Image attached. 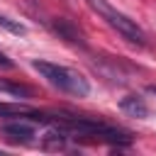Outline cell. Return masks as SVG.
Wrapping results in <instances>:
<instances>
[{"instance_id":"cell-2","label":"cell","mask_w":156,"mask_h":156,"mask_svg":"<svg viewBox=\"0 0 156 156\" xmlns=\"http://www.w3.org/2000/svg\"><path fill=\"white\" fill-rule=\"evenodd\" d=\"M85 2H88V7H90L93 12H98L122 39H127L129 44H136V46H144V44H146V37H144L141 27H139L134 20H129L124 12L115 10L107 0H85Z\"/></svg>"},{"instance_id":"cell-11","label":"cell","mask_w":156,"mask_h":156,"mask_svg":"<svg viewBox=\"0 0 156 156\" xmlns=\"http://www.w3.org/2000/svg\"><path fill=\"white\" fill-rule=\"evenodd\" d=\"M12 66H15V63H12L7 56H2V54H0V68H12Z\"/></svg>"},{"instance_id":"cell-3","label":"cell","mask_w":156,"mask_h":156,"mask_svg":"<svg viewBox=\"0 0 156 156\" xmlns=\"http://www.w3.org/2000/svg\"><path fill=\"white\" fill-rule=\"evenodd\" d=\"M61 127L71 129V132H78L83 136H98V139H105V141H124L129 144V136L124 132H119L117 127H110L100 119H90V117H63L61 119Z\"/></svg>"},{"instance_id":"cell-8","label":"cell","mask_w":156,"mask_h":156,"mask_svg":"<svg viewBox=\"0 0 156 156\" xmlns=\"http://www.w3.org/2000/svg\"><path fill=\"white\" fill-rule=\"evenodd\" d=\"M32 110L22 102H0V117H22L29 115Z\"/></svg>"},{"instance_id":"cell-10","label":"cell","mask_w":156,"mask_h":156,"mask_svg":"<svg viewBox=\"0 0 156 156\" xmlns=\"http://www.w3.org/2000/svg\"><path fill=\"white\" fill-rule=\"evenodd\" d=\"M0 27H2V29H7V32H12V34H20V37L27 32V27H24V24H20V22H15V20L5 17V15H0Z\"/></svg>"},{"instance_id":"cell-1","label":"cell","mask_w":156,"mask_h":156,"mask_svg":"<svg viewBox=\"0 0 156 156\" xmlns=\"http://www.w3.org/2000/svg\"><path fill=\"white\" fill-rule=\"evenodd\" d=\"M32 66L49 85L58 88L61 93H68V95H76V98H85L90 93L88 78L83 73L73 71V68H66V66H58V63H51V61H34Z\"/></svg>"},{"instance_id":"cell-4","label":"cell","mask_w":156,"mask_h":156,"mask_svg":"<svg viewBox=\"0 0 156 156\" xmlns=\"http://www.w3.org/2000/svg\"><path fill=\"white\" fill-rule=\"evenodd\" d=\"M0 134L5 136V139H10V141H20V144H29L32 141V136H34V127L32 124H27V122H7V124H2L0 127Z\"/></svg>"},{"instance_id":"cell-7","label":"cell","mask_w":156,"mask_h":156,"mask_svg":"<svg viewBox=\"0 0 156 156\" xmlns=\"http://www.w3.org/2000/svg\"><path fill=\"white\" fill-rule=\"evenodd\" d=\"M41 149L44 151H61V149H66V132L63 129L46 132V136L41 139Z\"/></svg>"},{"instance_id":"cell-6","label":"cell","mask_w":156,"mask_h":156,"mask_svg":"<svg viewBox=\"0 0 156 156\" xmlns=\"http://www.w3.org/2000/svg\"><path fill=\"white\" fill-rule=\"evenodd\" d=\"M119 110H122L124 115L139 117V119H144V117L149 115V107H146L144 98H139V95H127V98H122V100H119Z\"/></svg>"},{"instance_id":"cell-5","label":"cell","mask_w":156,"mask_h":156,"mask_svg":"<svg viewBox=\"0 0 156 156\" xmlns=\"http://www.w3.org/2000/svg\"><path fill=\"white\" fill-rule=\"evenodd\" d=\"M54 32L61 37V39H66V41H71V44H78V46H85V39H83V34L78 32V27L73 24V22H68V20H63V17H58V20H54Z\"/></svg>"},{"instance_id":"cell-9","label":"cell","mask_w":156,"mask_h":156,"mask_svg":"<svg viewBox=\"0 0 156 156\" xmlns=\"http://www.w3.org/2000/svg\"><path fill=\"white\" fill-rule=\"evenodd\" d=\"M0 90L12 93V95H17V98H29V95H32V88L20 85V83H7V80H0Z\"/></svg>"}]
</instances>
